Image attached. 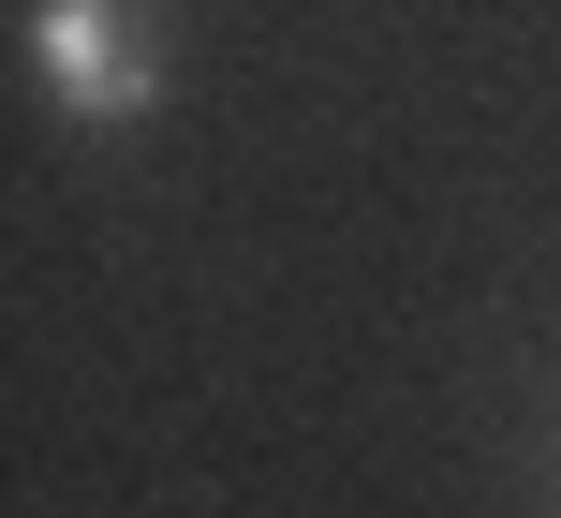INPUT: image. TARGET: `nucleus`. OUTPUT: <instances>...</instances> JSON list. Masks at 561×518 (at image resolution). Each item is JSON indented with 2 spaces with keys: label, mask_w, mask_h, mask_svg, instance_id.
Here are the masks:
<instances>
[{
  "label": "nucleus",
  "mask_w": 561,
  "mask_h": 518,
  "mask_svg": "<svg viewBox=\"0 0 561 518\" xmlns=\"http://www.w3.org/2000/svg\"><path fill=\"white\" fill-rule=\"evenodd\" d=\"M30 59H45L59 119L118 134V119L163 104V45H148V0H30Z\"/></svg>",
  "instance_id": "nucleus-1"
}]
</instances>
